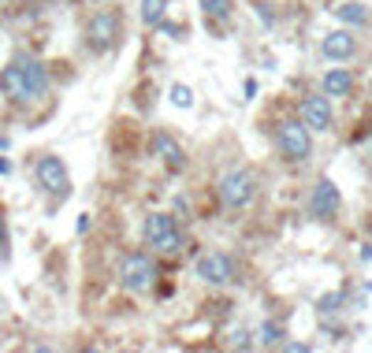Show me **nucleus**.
I'll return each instance as SVG.
<instances>
[{"label":"nucleus","mask_w":372,"mask_h":353,"mask_svg":"<svg viewBox=\"0 0 372 353\" xmlns=\"http://www.w3.org/2000/svg\"><path fill=\"white\" fill-rule=\"evenodd\" d=\"M145 242H149V249L160 253V256L179 253L183 249V231H179V223H175V216H168V212L145 216Z\"/></svg>","instance_id":"1"},{"label":"nucleus","mask_w":372,"mask_h":353,"mask_svg":"<svg viewBox=\"0 0 372 353\" xmlns=\"http://www.w3.org/2000/svg\"><path fill=\"white\" fill-rule=\"evenodd\" d=\"M34 183L53 197H68L71 194V175H68V168H63V160L48 156V153L34 160Z\"/></svg>","instance_id":"2"},{"label":"nucleus","mask_w":372,"mask_h":353,"mask_svg":"<svg viewBox=\"0 0 372 353\" xmlns=\"http://www.w3.org/2000/svg\"><path fill=\"white\" fill-rule=\"evenodd\" d=\"M216 190H220V201L228 208H246L253 201V194H257V179H253L250 168H235V171L223 175Z\"/></svg>","instance_id":"3"},{"label":"nucleus","mask_w":372,"mask_h":353,"mask_svg":"<svg viewBox=\"0 0 372 353\" xmlns=\"http://www.w3.org/2000/svg\"><path fill=\"white\" fill-rule=\"evenodd\" d=\"M276 141H280V153H283L287 160H305V156L313 153L309 126H305L302 119H287V123H280Z\"/></svg>","instance_id":"4"},{"label":"nucleus","mask_w":372,"mask_h":353,"mask_svg":"<svg viewBox=\"0 0 372 353\" xmlns=\"http://www.w3.org/2000/svg\"><path fill=\"white\" fill-rule=\"evenodd\" d=\"M119 279H123V286H127L131 294H145V290L156 283V264H153L145 253H131V256L123 261V268H119Z\"/></svg>","instance_id":"5"},{"label":"nucleus","mask_w":372,"mask_h":353,"mask_svg":"<svg viewBox=\"0 0 372 353\" xmlns=\"http://www.w3.org/2000/svg\"><path fill=\"white\" fill-rule=\"evenodd\" d=\"M119 38V15L116 11H97L86 26V45L93 53H108Z\"/></svg>","instance_id":"6"},{"label":"nucleus","mask_w":372,"mask_h":353,"mask_svg":"<svg viewBox=\"0 0 372 353\" xmlns=\"http://www.w3.org/2000/svg\"><path fill=\"white\" fill-rule=\"evenodd\" d=\"M339 208H343V194H339V186L331 179H320L309 194V216L320 219V223H331L339 216Z\"/></svg>","instance_id":"7"},{"label":"nucleus","mask_w":372,"mask_h":353,"mask_svg":"<svg viewBox=\"0 0 372 353\" xmlns=\"http://www.w3.org/2000/svg\"><path fill=\"white\" fill-rule=\"evenodd\" d=\"M11 63H15V67H19V75H23L30 101L45 97V93H48V67H45V63H41L38 56H30V53H19Z\"/></svg>","instance_id":"8"},{"label":"nucleus","mask_w":372,"mask_h":353,"mask_svg":"<svg viewBox=\"0 0 372 353\" xmlns=\"http://www.w3.org/2000/svg\"><path fill=\"white\" fill-rule=\"evenodd\" d=\"M298 119L309 126V131H331V101H328V93L324 97H302L298 104Z\"/></svg>","instance_id":"9"},{"label":"nucleus","mask_w":372,"mask_h":353,"mask_svg":"<svg viewBox=\"0 0 372 353\" xmlns=\"http://www.w3.org/2000/svg\"><path fill=\"white\" fill-rule=\"evenodd\" d=\"M198 276L205 283H213V286H223V283L235 279V261L228 253H205L198 261Z\"/></svg>","instance_id":"10"},{"label":"nucleus","mask_w":372,"mask_h":353,"mask_svg":"<svg viewBox=\"0 0 372 353\" xmlns=\"http://www.w3.org/2000/svg\"><path fill=\"white\" fill-rule=\"evenodd\" d=\"M153 156H160L171 171H183V168H186V153H183V146H179V141H175L171 134H164V131L153 134Z\"/></svg>","instance_id":"11"},{"label":"nucleus","mask_w":372,"mask_h":353,"mask_svg":"<svg viewBox=\"0 0 372 353\" xmlns=\"http://www.w3.org/2000/svg\"><path fill=\"white\" fill-rule=\"evenodd\" d=\"M320 49H324V56H328V60L346 63L354 53H358V41L350 38V30H335V34H328V38H324V45H320Z\"/></svg>","instance_id":"12"},{"label":"nucleus","mask_w":372,"mask_h":353,"mask_svg":"<svg viewBox=\"0 0 372 353\" xmlns=\"http://www.w3.org/2000/svg\"><path fill=\"white\" fill-rule=\"evenodd\" d=\"M0 93H4L8 101H30L26 82H23V75H19V67H15V63L0 67Z\"/></svg>","instance_id":"13"},{"label":"nucleus","mask_w":372,"mask_h":353,"mask_svg":"<svg viewBox=\"0 0 372 353\" xmlns=\"http://www.w3.org/2000/svg\"><path fill=\"white\" fill-rule=\"evenodd\" d=\"M350 89H354V75L346 67H331L324 75V93H328V97H346Z\"/></svg>","instance_id":"14"},{"label":"nucleus","mask_w":372,"mask_h":353,"mask_svg":"<svg viewBox=\"0 0 372 353\" xmlns=\"http://www.w3.org/2000/svg\"><path fill=\"white\" fill-rule=\"evenodd\" d=\"M168 15V0H142V23L145 26H160Z\"/></svg>","instance_id":"15"},{"label":"nucleus","mask_w":372,"mask_h":353,"mask_svg":"<svg viewBox=\"0 0 372 353\" xmlns=\"http://www.w3.org/2000/svg\"><path fill=\"white\" fill-rule=\"evenodd\" d=\"M231 4L235 0H201V11H205V19H213V23H228Z\"/></svg>","instance_id":"16"},{"label":"nucleus","mask_w":372,"mask_h":353,"mask_svg":"<svg viewBox=\"0 0 372 353\" xmlns=\"http://www.w3.org/2000/svg\"><path fill=\"white\" fill-rule=\"evenodd\" d=\"M339 19L343 23H354V26H365L368 23V11L361 4H346V8H339Z\"/></svg>","instance_id":"17"},{"label":"nucleus","mask_w":372,"mask_h":353,"mask_svg":"<svg viewBox=\"0 0 372 353\" xmlns=\"http://www.w3.org/2000/svg\"><path fill=\"white\" fill-rule=\"evenodd\" d=\"M261 342L265 346H283V327L276 324V320H265L261 324Z\"/></svg>","instance_id":"18"},{"label":"nucleus","mask_w":372,"mask_h":353,"mask_svg":"<svg viewBox=\"0 0 372 353\" xmlns=\"http://www.w3.org/2000/svg\"><path fill=\"white\" fill-rule=\"evenodd\" d=\"M168 97H171V104H175V108H190V101H193L186 86H171V93H168Z\"/></svg>","instance_id":"19"},{"label":"nucleus","mask_w":372,"mask_h":353,"mask_svg":"<svg viewBox=\"0 0 372 353\" xmlns=\"http://www.w3.org/2000/svg\"><path fill=\"white\" fill-rule=\"evenodd\" d=\"M339 301H343V294H328L324 301H320V313H335V309H339Z\"/></svg>","instance_id":"20"},{"label":"nucleus","mask_w":372,"mask_h":353,"mask_svg":"<svg viewBox=\"0 0 372 353\" xmlns=\"http://www.w3.org/2000/svg\"><path fill=\"white\" fill-rule=\"evenodd\" d=\"M0 256H8V234H4V219H0Z\"/></svg>","instance_id":"21"},{"label":"nucleus","mask_w":372,"mask_h":353,"mask_svg":"<svg viewBox=\"0 0 372 353\" xmlns=\"http://www.w3.org/2000/svg\"><path fill=\"white\" fill-rule=\"evenodd\" d=\"M235 346H250V331H238L235 335Z\"/></svg>","instance_id":"22"},{"label":"nucleus","mask_w":372,"mask_h":353,"mask_svg":"<svg viewBox=\"0 0 372 353\" xmlns=\"http://www.w3.org/2000/svg\"><path fill=\"white\" fill-rule=\"evenodd\" d=\"M11 171V164H8V160H0V175H8Z\"/></svg>","instance_id":"23"},{"label":"nucleus","mask_w":372,"mask_h":353,"mask_svg":"<svg viewBox=\"0 0 372 353\" xmlns=\"http://www.w3.org/2000/svg\"><path fill=\"white\" fill-rule=\"evenodd\" d=\"M368 153H372V146H368Z\"/></svg>","instance_id":"24"}]
</instances>
